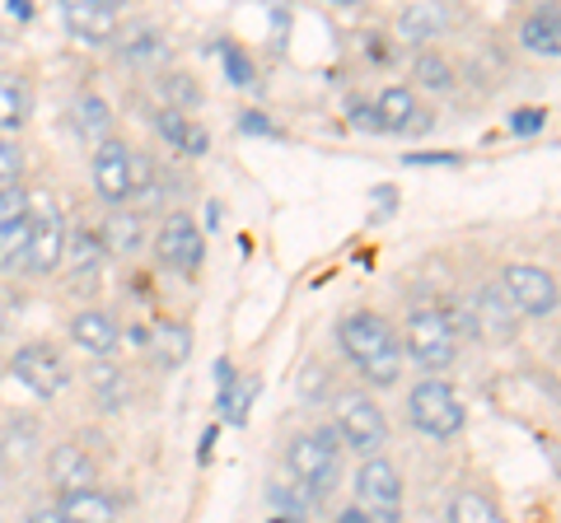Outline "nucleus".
<instances>
[{"label":"nucleus","mask_w":561,"mask_h":523,"mask_svg":"<svg viewBox=\"0 0 561 523\" xmlns=\"http://www.w3.org/2000/svg\"><path fill=\"white\" fill-rule=\"evenodd\" d=\"M61 262H70V271H76L80 281L99 276V243H94V234H76V239H70Z\"/></svg>","instance_id":"nucleus-25"},{"label":"nucleus","mask_w":561,"mask_h":523,"mask_svg":"<svg viewBox=\"0 0 561 523\" xmlns=\"http://www.w3.org/2000/svg\"><path fill=\"white\" fill-rule=\"evenodd\" d=\"M202 253H206V243H202L197 224H192L187 216H169L164 230H160V262H164V267L192 276L202 267Z\"/></svg>","instance_id":"nucleus-10"},{"label":"nucleus","mask_w":561,"mask_h":523,"mask_svg":"<svg viewBox=\"0 0 561 523\" xmlns=\"http://www.w3.org/2000/svg\"><path fill=\"white\" fill-rule=\"evenodd\" d=\"M253 397H257V379L253 374L230 379V383H225V393H220V416H225V421H234V426H243V421H249Z\"/></svg>","instance_id":"nucleus-22"},{"label":"nucleus","mask_w":561,"mask_h":523,"mask_svg":"<svg viewBox=\"0 0 561 523\" xmlns=\"http://www.w3.org/2000/svg\"><path fill=\"white\" fill-rule=\"evenodd\" d=\"M505 294H511L515 313H552L557 309V281L542 267H529V262H519V267H505Z\"/></svg>","instance_id":"nucleus-9"},{"label":"nucleus","mask_w":561,"mask_h":523,"mask_svg":"<svg viewBox=\"0 0 561 523\" xmlns=\"http://www.w3.org/2000/svg\"><path fill=\"white\" fill-rule=\"evenodd\" d=\"M164 94H173L179 103H192V98H197V90L187 84V75H169V80H164Z\"/></svg>","instance_id":"nucleus-37"},{"label":"nucleus","mask_w":561,"mask_h":523,"mask_svg":"<svg viewBox=\"0 0 561 523\" xmlns=\"http://www.w3.org/2000/svg\"><path fill=\"white\" fill-rule=\"evenodd\" d=\"M28 523H66V514H61V510H38Z\"/></svg>","instance_id":"nucleus-40"},{"label":"nucleus","mask_w":561,"mask_h":523,"mask_svg":"<svg viewBox=\"0 0 561 523\" xmlns=\"http://www.w3.org/2000/svg\"><path fill=\"white\" fill-rule=\"evenodd\" d=\"M66 24L70 33H80V38H108V33L117 28V5L113 0H70L66 5Z\"/></svg>","instance_id":"nucleus-14"},{"label":"nucleus","mask_w":561,"mask_h":523,"mask_svg":"<svg viewBox=\"0 0 561 523\" xmlns=\"http://www.w3.org/2000/svg\"><path fill=\"white\" fill-rule=\"evenodd\" d=\"M24 173V154L14 141H0V183H14Z\"/></svg>","instance_id":"nucleus-32"},{"label":"nucleus","mask_w":561,"mask_h":523,"mask_svg":"<svg viewBox=\"0 0 561 523\" xmlns=\"http://www.w3.org/2000/svg\"><path fill=\"white\" fill-rule=\"evenodd\" d=\"M305 393H309V397L323 393V370H309V374H305Z\"/></svg>","instance_id":"nucleus-39"},{"label":"nucleus","mask_w":561,"mask_h":523,"mask_svg":"<svg viewBox=\"0 0 561 523\" xmlns=\"http://www.w3.org/2000/svg\"><path fill=\"white\" fill-rule=\"evenodd\" d=\"M76 127H80L84 141H103V136H108V103L94 98V94H84L76 103Z\"/></svg>","instance_id":"nucleus-24"},{"label":"nucleus","mask_w":561,"mask_h":523,"mask_svg":"<svg viewBox=\"0 0 561 523\" xmlns=\"http://www.w3.org/2000/svg\"><path fill=\"white\" fill-rule=\"evenodd\" d=\"M225 66H230V80L234 84H253V61L243 57L239 47H225Z\"/></svg>","instance_id":"nucleus-33"},{"label":"nucleus","mask_w":561,"mask_h":523,"mask_svg":"<svg viewBox=\"0 0 561 523\" xmlns=\"http://www.w3.org/2000/svg\"><path fill=\"white\" fill-rule=\"evenodd\" d=\"M239 131H253V136H276V127L267 121V113H243V117H239Z\"/></svg>","instance_id":"nucleus-36"},{"label":"nucleus","mask_w":561,"mask_h":523,"mask_svg":"<svg viewBox=\"0 0 561 523\" xmlns=\"http://www.w3.org/2000/svg\"><path fill=\"white\" fill-rule=\"evenodd\" d=\"M408 407H412L416 430L435 434V440H449V434H459V430H463V407H459V397H454L440 379L416 383Z\"/></svg>","instance_id":"nucleus-4"},{"label":"nucleus","mask_w":561,"mask_h":523,"mask_svg":"<svg viewBox=\"0 0 561 523\" xmlns=\"http://www.w3.org/2000/svg\"><path fill=\"white\" fill-rule=\"evenodd\" d=\"M154 47H160V43H154V33H150V28H140V33H136V43H127V57H150Z\"/></svg>","instance_id":"nucleus-38"},{"label":"nucleus","mask_w":561,"mask_h":523,"mask_svg":"<svg viewBox=\"0 0 561 523\" xmlns=\"http://www.w3.org/2000/svg\"><path fill=\"white\" fill-rule=\"evenodd\" d=\"M351 121H356L360 131H383L379 108H370V103H356V108H351Z\"/></svg>","instance_id":"nucleus-34"},{"label":"nucleus","mask_w":561,"mask_h":523,"mask_svg":"<svg viewBox=\"0 0 561 523\" xmlns=\"http://www.w3.org/2000/svg\"><path fill=\"white\" fill-rule=\"evenodd\" d=\"M472 323H478V337H491V341H505L515 337V304L505 290H482L478 304H472Z\"/></svg>","instance_id":"nucleus-13"},{"label":"nucleus","mask_w":561,"mask_h":523,"mask_svg":"<svg viewBox=\"0 0 561 523\" xmlns=\"http://www.w3.org/2000/svg\"><path fill=\"white\" fill-rule=\"evenodd\" d=\"M66 257V224L51 201H28V271H57Z\"/></svg>","instance_id":"nucleus-6"},{"label":"nucleus","mask_w":561,"mask_h":523,"mask_svg":"<svg viewBox=\"0 0 561 523\" xmlns=\"http://www.w3.org/2000/svg\"><path fill=\"white\" fill-rule=\"evenodd\" d=\"M70 333H76V341L84 346V351H94V356H108L113 346H117V327H113V318H108V313H94V309H90V313H80Z\"/></svg>","instance_id":"nucleus-19"},{"label":"nucleus","mask_w":561,"mask_h":523,"mask_svg":"<svg viewBox=\"0 0 561 523\" xmlns=\"http://www.w3.org/2000/svg\"><path fill=\"white\" fill-rule=\"evenodd\" d=\"M0 327H5V318H0Z\"/></svg>","instance_id":"nucleus-44"},{"label":"nucleus","mask_w":561,"mask_h":523,"mask_svg":"<svg viewBox=\"0 0 561 523\" xmlns=\"http://www.w3.org/2000/svg\"><path fill=\"white\" fill-rule=\"evenodd\" d=\"M187 351H192V346H187V327H164V333H160V360L164 364H183Z\"/></svg>","instance_id":"nucleus-31"},{"label":"nucleus","mask_w":561,"mask_h":523,"mask_svg":"<svg viewBox=\"0 0 561 523\" xmlns=\"http://www.w3.org/2000/svg\"><path fill=\"white\" fill-rule=\"evenodd\" d=\"M445 24H449L445 5H408V10H402V33H408V38L431 43L435 33H445Z\"/></svg>","instance_id":"nucleus-23"},{"label":"nucleus","mask_w":561,"mask_h":523,"mask_svg":"<svg viewBox=\"0 0 561 523\" xmlns=\"http://www.w3.org/2000/svg\"><path fill=\"white\" fill-rule=\"evenodd\" d=\"M94 187H99L103 201L131 197V154H127V146H117V141L99 146V154H94Z\"/></svg>","instance_id":"nucleus-12"},{"label":"nucleus","mask_w":561,"mask_h":523,"mask_svg":"<svg viewBox=\"0 0 561 523\" xmlns=\"http://www.w3.org/2000/svg\"><path fill=\"white\" fill-rule=\"evenodd\" d=\"M408 351H412V360L421 364V370H445V364L454 360L459 341H454L440 309H416L408 318Z\"/></svg>","instance_id":"nucleus-5"},{"label":"nucleus","mask_w":561,"mask_h":523,"mask_svg":"<svg viewBox=\"0 0 561 523\" xmlns=\"http://www.w3.org/2000/svg\"><path fill=\"white\" fill-rule=\"evenodd\" d=\"M28 113V94L14 75H0V127H20Z\"/></svg>","instance_id":"nucleus-27"},{"label":"nucleus","mask_w":561,"mask_h":523,"mask_svg":"<svg viewBox=\"0 0 561 523\" xmlns=\"http://www.w3.org/2000/svg\"><path fill=\"white\" fill-rule=\"evenodd\" d=\"M154 127H160L164 141L173 150H183V154H206V146H210V136L197 127V121H187L179 108H164L160 117H154Z\"/></svg>","instance_id":"nucleus-17"},{"label":"nucleus","mask_w":561,"mask_h":523,"mask_svg":"<svg viewBox=\"0 0 561 523\" xmlns=\"http://www.w3.org/2000/svg\"><path fill=\"white\" fill-rule=\"evenodd\" d=\"M94 393H99V403L103 407H122L131 397V379L122 374V370H113V364H103V370H94Z\"/></svg>","instance_id":"nucleus-26"},{"label":"nucleus","mask_w":561,"mask_h":523,"mask_svg":"<svg viewBox=\"0 0 561 523\" xmlns=\"http://www.w3.org/2000/svg\"><path fill=\"white\" fill-rule=\"evenodd\" d=\"M337 430H342V440L356 453H375L383 444V434H389V426H383V411L365 393H346L337 403Z\"/></svg>","instance_id":"nucleus-7"},{"label":"nucleus","mask_w":561,"mask_h":523,"mask_svg":"<svg viewBox=\"0 0 561 523\" xmlns=\"http://www.w3.org/2000/svg\"><path fill=\"white\" fill-rule=\"evenodd\" d=\"M519 38L529 51H538V57H561V14L557 10H538L524 20Z\"/></svg>","instance_id":"nucleus-18"},{"label":"nucleus","mask_w":561,"mask_h":523,"mask_svg":"<svg viewBox=\"0 0 561 523\" xmlns=\"http://www.w3.org/2000/svg\"><path fill=\"white\" fill-rule=\"evenodd\" d=\"M449 519L454 523H505L491 504L482 500V496H472V491H463L459 500H454V510H449Z\"/></svg>","instance_id":"nucleus-28"},{"label":"nucleus","mask_w":561,"mask_h":523,"mask_svg":"<svg viewBox=\"0 0 561 523\" xmlns=\"http://www.w3.org/2000/svg\"><path fill=\"white\" fill-rule=\"evenodd\" d=\"M61 514L66 523H113V500L99 491H76V496H66Z\"/></svg>","instance_id":"nucleus-21"},{"label":"nucleus","mask_w":561,"mask_h":523,"mask_svg":"<svg viewBox=\"0 0 561 523\" xmlns=\"http://www.w3.org/2000/svg\"><path fill=\"white\" fill-rule=\"evenodd\" d=\"M375 108H379L383 131H421L426 127V113L416 108V98L408 90H383Z\"/></svg>","instance_id":"nucleus-16"},{"label":"nucleus","mask_w":561,"mask_h":523,"mask_svg":"<svg viewBox=\"0 0 561 523\" xmlns=\"http://www.w3.org/2000/svg\"><path fill=\"white\" fill-rule=\"evenodd\" d=\"M0 267H28V191H0Z\"/></svg>","instance_id":"nucleus-8"},{"label":"nucleus","mask_w":561,"mask_h":523,"mask_svg":"<svg viewBox=\"0 0 561 523\" xmlns=\"http://www.w3.org/2000/svg\"><path fill=\"white\" fill-rule=\"evenodd\" d=\"M47 473H51V481H57V491L76 496V491H90V481H94V463H90V453H84V449L66 444V449L51 453Z\"/></svg>","instance_id":"nucleus-15"},{"label":"nucleus","mask_w":561,"mask_h":523,"mask_svg":"<svg viewBox=\"0 0 561 523\" xmlns=\"http://www.w3.org/2000/svg\"><path fill=\"white\" fill-rule=\"evenodd\" d=\"M346 356L356 360V370L370 383H393L402 370V341L393 337V327L379 313H351L342 323Z\"/></svg>","instance_id":"nucleus-1"},{"label":"nucleus","mask_w":561,"mask_h":523,"mask_svg":"<svg viewBox=\"0 0 561 523\" xmlns=\"http://www.w3.org/2000/svg\"><path fill=\"white\" fill-rule=\"evenodd\" d=\"M272 523H295V519H272Z\"/></svg>","instance_id":"nucleus-43"},{"label":"nucleus","mask_w":561,"mask_h":523,"mask_svg":"<svg viewBox=\"0 0 561 523\" xmlns=\"http://www.w3.org/2000/svg\"><path fill=\"white\" fill-rule=\"evenodd\" d=\"M356 510L370 523H398V514H402V486H398L393 463L370 458L360 467V477H356Z\"/></svg>","instance_id":"nucleus-3"},{"label":"nucleus","mask_w":561,"mask_h":523,"mask_svg":"<svg viewBox=\"0 0 561 523\" xmlns=\"http://www.w3.org/2000/svg\"><path fill=\"white\" fill-rule=\"evenodd\" d=\"M542 117H548L542 108H519V113L511 117V127H515L519 136H529V131H538V127H542Z\"/></svg>","instance_id":"nucleus-35"},{"label":"nucleus","mask_w":561,"mask_h":523,"mask_svg":"<svg viewBox=\"0 0 561 523\" xmlns=\"http://www.w3.org/2000/svg\"><path fill=\"white\" fill-rule=\"evenodd\" d=\"M140 216H127V211H117V216H108L103 220V248L108 253H117V257H131L136 248H140Z\"/></svg>","instance_id":"nucleus-20"},{"label":"nucleus","mask_w":561,"mask_h":523,"mask_svg":"<svg viewBox=\"0 0 561 523\" xmlns=\"http://www.w3.org/2000/svg\"><path fill=\"white\" fill-rule=\"evenodd\" d=\"M416 80L426 84V90H449V84H454V71H449L440 57H421V61H416Z\"/></svg>","instance_id":"nucleus-30"},{"label":"nucleus","mask_w":561,"mask_h":523,"mask_svg":"<svg viewBox=\"0 0 561 523\" xmlns=\"http://www.w3.org/2000/svg\"><path fill=\"white\" fill-rule=\"evenodd\" d=\"M10 14H14V20H28L33 5H28V0H10Z\"/></svg>","instance_id":"nucleus-41"},{"label":"nucleus","mask_w":561,"mask_h":523,"mask_svg":"<svg viewBox=\"0 0 561 523\" xmlns=\"http://www.w3.org/2000/svg\"><path fill=\"white\" fill-rule=\"evenodd\" d=\"M337 523H370V519H365V514H360V510H346V514H342V519H337Z\"/></svg>","instance_id":"nucleus-42"},{"label":"nucleus","mask_w":561,"mask_h":523,"mask_svg":"<svg viewBox=\"0 0 561 523\" xmlns=\"http://www.w3.org/2000/svg\"><path fill=\"white\" fill-rule=\"evenodd\" d=\"M14 379H24L38 397H57L66 388V364L51 346H24L14 356Z\"/></svg>","instance_id":"nucleus-11"},{"label":"nucleus","mask_w":561,"mask_h":523,"mask_svg":"<svg viewBox=\"0 0 561 523\" xmlns=\"http://www.w3.org/2000/svg\"><path fill=\"white\" fill-rule=\"evenodd\" d=\"M337 467H342V453H337V434L332 430L300 434V440L290 444V473L300 477V486H309L313 500L337 486Z\"/></svg>","instance_id":"nucleus-2"},{"label":"nucleus","mask_w":561,"mask_h":523,"mask_svg":"<svg viewBox=\"0 0 561 523\" xmlns=\"http://www.w3.org/2000/svg\"><path fill=\"white\" fill-rule=\"evenodd\" d=\"M272 500H276L280 519H300V514L313 510V491H309V486H276Z\"/></svg>","instance_id":"nucleus-29"}]
</instances>
